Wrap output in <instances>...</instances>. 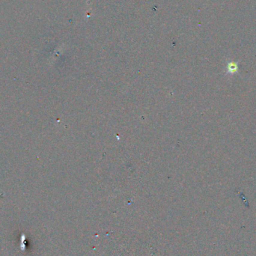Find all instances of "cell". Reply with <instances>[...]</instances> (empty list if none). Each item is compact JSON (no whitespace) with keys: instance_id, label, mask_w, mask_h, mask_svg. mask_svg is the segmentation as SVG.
<instances>
[{"instance_id":"1","label":"cell","mask_w":256,"mask_h":256,"mask_svg":"<svg viewBox=\"0 0 256 256\" xmlns=\"http://www.w3.org/2000/svg\"><path fill=\"white\" fill-rule=\"evenodd\" d=\"M237 64L234 62H231L228 64V73H234L237 72Z\"/></svg>"}]
</instances>
